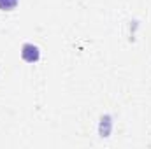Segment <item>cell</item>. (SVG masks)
<instances>
[{
  "instance_id": "cell-1",
  "label": "cell",
  "mask_w": 151,
  "mask_h": 149,
  "mask_svg": "<svg viewBox=\"0 0 151 149\" xmlns=\"http://www.w3.org/2000/svg\"><path fill=\"white\" fill-rule=\"evenodd\" d=\"M21 56H23V60H27L28 63L37 62L39 56H40L39 47L37 46H34V44H25V46H23V51H21Z\"/></svg>"
},
{
  "instance_id": "cell-2",
  "label": "cell",
  "mask_w": 151,
  "mask_h": 149,
  "mask_svg": "<svg viewBox=\"0 0 151 149\" xmlns=\"http://www.w3.org/2000/svg\"><path fill=\"white\" fill-rule=\"evenodd\" d=\"M18 5V0H0V9L2 11H12Z\"/></svg>"
}]
</instances>
